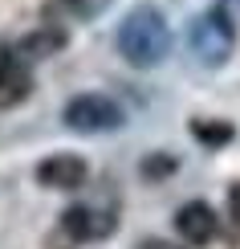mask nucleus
Returning a JSON list of instances; mask_svg holds the SVG:
<instances>
[{
	"instance_id": "10",
	"label": "nucleus",
	"mask_w": 240,
	"mask_h": 249,
	"mask_svg": "<svg viewBox=\"0 0 240 249\" xmlns=\"http://www.w3.org/2000/svg\"><path fill=\"white\" fill-rule=\"evenodd\" d=\"M171 168H175L171 160H147L143 163V176H159V172H171Z\"/></svg>"
},
{
	"instance_id": "3",
	"label": "nucleus",
	"mask_w": 240,
	"mask_h": 249,
	"mask_svg": "<svg viewBox=\"0 0 240 249\" xmlns=\"http://www.w3.org/2000/svg\"><path fill=\"white\" fill-rule=\"evenodd\" d=\"M122 123V110L114 107L110 98L102 94H81L65 107V127H74L81 135H94V131H114Z\"/></svg>"
},
{
	"instance_id": "5",
	"label": "nucleus",
	"mask_w": 240,
	"mask_h": 249,
	"mask_svg": "<svg viewBox=\"0 0 240 249\" xmlns=\"http://www.w3.org/2000/svg\"><path fill=\"white\" fill-rule=\"evenodd\" d=\"M114 229V221L106 213H98V209H86V204H74L65 216H61V237L65 241L61 245H78V241H98V237H106Z\"/></svg>"
},
{
	"instance_id": "8",
	"label": "nucleus",
	"mask_w": 240,
	"mask_h": 249,
	"mask_svg": "<svg viewBox=\"0 0 240 249\" xmlns=\"http://www.w3.org/2000/svg\"><path fill=\"white\" fill-rule=\"evenodd\" d=\"M61 45H65V33H61V29H37V33L33 37H25V41H20V49H16V53L20 57H25V61H33V57H49V53H57V49Z\"/></svg>"
},
{
	"instance_id": "7",
	"label": "nucleus",
	"mask_w": 240,
	"mask_h": 249,
	"mask_svg": "<svg viewBox=\"0 0 240 249\" xmlns=\"http://www.w3.org/2000/svg\"><path fill=\"white\" fill-rule=\"evenodd\" d=\"M175 229H179V237L187 245H208L220 233V221H216V213L208 209L204 200H192V204H183V209L175 213Z\"/></svg>"
},
{
	"instance_id": "1",
	"label": "nucleus",
	"mask_w": 240,
	"mask_h": 249,
	"mask_svg": "<svg viewBox=\"0 0 240 249\" xmlns=\"http://www.w3.org/2000/svg\"><path fill=\"white\" fill-rule=\"evenodd\" d=\"M118 53L139 70L159 66L171 53V29H167L159 8H134V13H127V20L118 25Z\"/></svg>"
},
{
	"instance_id": "11",
	"label": "nucleus",
	"mask_w": 240,
	"mask_h": 249,
	"mask_svg": "<svg viewBox=\"0 0 240 249\" xmlns=\"http://www.w3.org/2000/svg\"><path fill=\"white\" fill-rule=\"evenodd\" d=\"M232 229H236V241H240V184L232 192Z\"/></svg>"
},
{
	"instance_id": "4",
	"label": "nucleus",
	"mask_w": 240,
	"mask_h": 249,
	"mask_svg": "<svg viewBox=\"0 0 240 249\" xmlns=\"http://www.w3.org/2000/svg\"><path fill=\"white\" fill-rule=\"evenodd\" d=\"M33 90V74H29V61L16 49H0V110L16 107L29 98Z\"/></svg>"
},
{
	"instance_id": "9",
	"label": "nucleus",
	"mask_w": 240,
	"mask_h": 249,
	"mask_svg": "<svg viewBox=\"0 0 240 249\" xmlns=\"http://www.w3.org/2000/svg\"><path fill=\"white\" fill-rule=\"evenodd\" d=\"M192 131H195V139H204V143H208V147H220V143L232 139V127H228V123H212V119L192 123Z\"/></svg>"
},
{
	"instance_id": "12",
	"label": "nucleus",
	"mask_w": 240,
	"mask_h": 249,
	"mask_svg": "<svg viewBox=\"0 0 240 249\" xmlns=\"http://www.w3.org/2000/svg\"><path fill=\"white\" fill-rule=\"evenodd\" d=\"M139 249H179V245H171V241H143Z\"/></svg>"
},
{
	"instance_id": "6",
	"label": "nucleus",
	"mask_w": 240,
	"mask_h": 249,
	"mask_svg": "<svg viewBox=\"0 0 240 249\" xmlns=\"http://www.w3.org/2000/svg\"><path fill=\"white\" fill-rule=\"evenodd\" d=\"M86 176H90V168H86V160L81 155H49L45 163L37 168V180L45 184V188H61V192H78L81 184H86Z\"/></svg>"
},
{
	"instance_id": "2",
	"label": "nucleus",
	"mask_w": 240,
	"mask_h": 249,
	"mask_svg": "<svg viewBox=\"0 0 240 249\" xmlns=\"http://www.w3.org/2000/svg\"><path fill=\"white\" fill-rule=\"evenodd\" d=\"M187 45H192V53H195L200 66H208V70L224 66V61L232 57V49H236L232 17H228L224 8H208L204 17L192 20V29H187Z\"/></svg>"
}]
</instances>
